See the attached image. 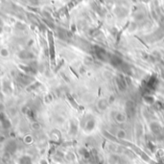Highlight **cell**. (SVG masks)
Returning a JSON list of instances; mask_svg holds the SVG:
<instances>
[{
    "label": "cell",
    "instance_id": "1",
    "mask_svg": "<svg viewBox=\"0 0 164 164\" xmlns=\"http://www.w3.org/2000/svg\"><path fill=\"white\" fill-rule=\"evenodd\" d=\"M114 120L118 124H123L127 121V115L124 112L119 111V112H116L114 114Z\"/></svg>",
    "mask_w": 164,
    "mask_h": 164
},
{
    "label": "cell",
    "instance_id": "2",
    "mask_svg": "<svg viewBox=\"0 0 164 164\" xmlns=\"http://www.w3.org/2000/svg\"><path fill=\"white\" fill-rule=\"evenodd\" d=\"M97 107L100 110H106L107 109V107H109V102H107V99H105V98L100 99L97 104Z\"/></svg>",
    "mask_w": 164,
    "mask_h": 164
},
{
    "label": "cell",
    "instance_id": "3",
    "mask_svg": "<svg viewBox=\"0 0 164 164\" xmlns=\"http://www.w3.org/2000/svg\"><path fill=\"white\" fill-rule=\"evenodd\" d=\"M115 135H116L117 138L120 139V140H125V139L127 138V135H128V134H127V132L124 129H118L116 131Z\"/></svg>",
    "mask_w": 164,
    "mask_h": 164
},
{
    "label": "cell",
    "instance_id": "4",
    "mask_svg": "<svg viewBox=\"0 0 164 164\" xmlns=\"http://www.w3.org/2000/svg\"><path fill=\"white\" fill-rule=\"evenodd\" d=\"M19 58L23 59V60H29V59L34 58V55L31 53H27V52H22V53L19 55Z\"/></svg>",
    "mask_w": 164,
    "mask_h": 164
}]
</instances>
